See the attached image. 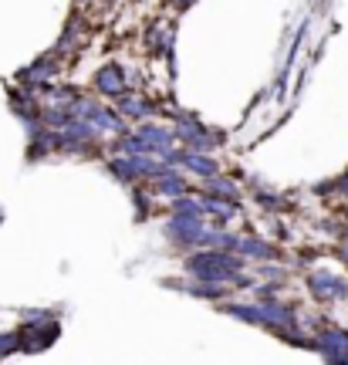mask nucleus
<instances>
[{
  "mask_svg": "<svg viewBox=\"0 0 348 365\" xmlns=\"http://www.w3.org/2000/svg\"><path fill=\"white\" fill-rule=\"evenodd\" d=\"M190 271L196 277H207V281H227V277L240 271V264L233 257H223V254H200V257L190 261Z\"/></svg>",
  "mask_w": 348,
  "mask_h": 365,
  "instance_id": "obj_1",
  "label": "nucleus"
},
{
  "mask_svg": "<svg viewBox=\"0 0 348 365\" xmlns=\"http://www.w3.org/2000/svg\"><path fill=\"white\" fill-rule=\"evenodd\" d=\"M311 287H314V294H322V298H342V294H345V284L335 281V277H328V274H314V277H311Z\"/></svg>",
  "mask_w": 348,
  "mask_h": 365,
  "instance_id": "obj_2",
  "label": "nucleus"
},
{
  "mask_svg": "<svg viewBox=\"0 0 348 365\" xmlns=\"http://www.w3.org/2000/svg\"><path fill=\"white\" fill-rule=\"evenodd\" d=\"M98 85H102L108 95H116V91L122 88V71H118V68H105L102 78H98Z\"/></svg>",
  "mask_w": 348,
  "mask_h": 365,
  "instance_id": "obj_3",
  "label": "nucleus"
}]
</instances>
